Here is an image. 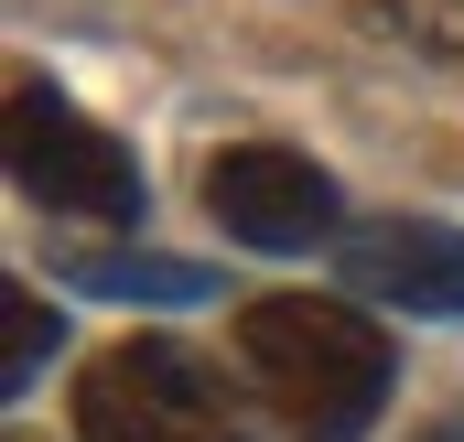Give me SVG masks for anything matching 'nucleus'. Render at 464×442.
<instances>
[{"mask_svg":"<svg viewBox=\"0 0 464 442\" xmlns=\"http://www.w3.org/2000/svg\"><path fill=\"white\" fill-rule=\"evenodd\" d=\"M237 367L281 410L292 442H367L389 389H400L389 324L335 303V292H259V303H237Z\"/></svg>","mask_w":464,"mask_h":442,"instance_id":"1","label":"nucleus"},{"mask_svg":"<svg viewBox=\"0 0 464 442\" xmlns=\"http://www.w3.org/2000/svg\"><path fill=\"white\" fill-rule=\"evenodd\" d=\"M76 442H259V421L184 334H119L76 378Z\"/></svg>","mask_w":464,"mask_h":442,"instance_id":"2","label":"nucleus"},{"mask_svg":"<svg viewBox=\"0 0 464 442\" xmlns=\"http://www.w3.org/2000/svg\"><path fill=\"white\" fill-rule=\"evenodd\" d=\"M11 184L33 206H54V216H87V226H140V206H151L130 140L98 130L44 76H11Z\"/></svg>","mask_w":464,"mask_h":442,"instance_id":"3","label":"nucleus"},{"mask_svg":"<svg viewBox=\"0 0 464 442\" xmlns=\"http://www.w3.org/2000/svg\"><path fill=\"white\" fill-rule=\"evenodd\" d=\"M206 216L227 226L237 248H259V259H303V248H335L346 237V195L292 140H227L206 162Z\"/></svg>","mask_w":464,"mask_h":442,"instance_id":"4","label":"nucleus"},{"mask_svg":"<svg viewBox=\"0 0 464 442\" xmlns=\"http://www.w3.org/2000/svg\"><path fill=\"white\" fill-rule=\"evenodd\" d=\"M335 270H346L356 303H378V313L464 324V226H432V216L346 226V237H335Z\"/></svg>","mask_w":464,"mask_h":442,"instance_id":"5","label":"nucleus"},{"mask_svg":"<svg viewBox=\"0 0 464 442\" xmlns=\"http://www.w3.org/2000/svg\"><path fill=\"white\" fill-rule=\"evenodd\" d=\"M65 292H87V303H206L217 270L206 259H162V248H76Z\"/></svg>","mask_w":464,"mask_h":442,"instance_id":"6","label":"nucleus"},{"mask_svg":"<svg viewBox=\"0 0 464 442\" xmlns=\"http://www.w3.org/2000/svg\"><path fill=\"white\" fill-rule=\"evenodd\" d=\"M0 324H11V345H0V389L22 399V389L44 378V356L65 345V313H54V303H44L33 281H11V292H0Z\"/></svg>","mask_w":464,"mask_h":442,"instance_id":"7","label":"nucleus"},{"mask_svg":"<svg viewBox=\"0 0 464 442\" xmlns=\"http://www.w3.org/2000/svg\"><path fill=\"white\" fill-rule=\"evenodd\" d=\"M389 22H400L421 54H454L464 65V0H389Z\"/></svg>","mask_w":464,"mask_h":442,"instance_id":"8","label":"nucleus"},{"mask_svg":"<svg viewBox=\"0 0 464 442\" xmlns=\"http://www.w3.org/2000/svg\"><path fill=\"white\" fill-rule=\"evenodd\" d=\"M411 442H464V410H443V421H421Z\"/></svg>","mask_w":464,"mask_h":442,"instance_id":"9","label":"nucleus"}]
</instances>
